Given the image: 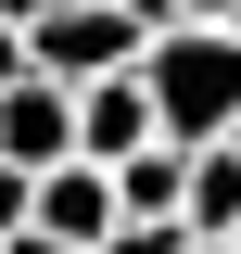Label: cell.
<instances>
[{"instance_id":"cell-2","label":"cell","mask_w":241,"mask_h":254,"mask_svg":"<svg viewBox=\"0 0 241 254\" xmlns=\"http://www.w3.org/2000/svg\"><path fill=\"white\" fill-rule=\"evenodd\" d=\"M152 38H165V13H152V0H63L51 26H38V76L102 89V76H140Z\"/></svg>"},{"instance_id":"cell-11","label":"cell","mask_w":241,"mask_h":254,"mask_svg":"<svg viewBox=\"0 0 241 254\" xmlns=\"http://www.w3.org/2000/svg\"><path fill=\"white\" fill-rule=\"evenodd\" d=\"M190 254H229V242H190Z\"/></svg>"},{"instance_id":"cell-8","label":"cell","mask_w":241,"mask_h":254,"mask_svg":"<svg viewBox=\"0 0 241 254\" xmlns=\"http://www.w3.org/2000/svg\"><path fill=\"white\" fill-rule=\"evenodd\" d=\"M102 254H190V229H178V216H127Z\"/></svg>"},{"instance_id":"cell-14","label":"cell","mask_w":241,"mask_h":254,"mask_svg":"<svg viewBox=\"0 0 241 254\" xmlns=\"http://www.w3.org/2000/svg\"><path fill=\"white\" fill-rule=\"evenodd\" d=\"M229 140H241V127H229Z\"/></svg>"},{"instance_id":"cell-9","label":"cell","mask_w":241,"mask_h":254,"mask_svg":"<svg viewBox=\"0 0 241 254\" xmlns=\"http://www.w3.org/2000/svg\"><path fill=\"white\" fill-rule=\"evenodd\" d=\"M165 26H241V0H165Z\"/></svg>"},{"instance_id":"cell-13","label":"cell","mask_w":241,"mask_h":254,"mask_svg":"<svg viewBox=\"0 0 241 254\" xmlns=\"http://www.w3.org/2000/svg\"><path fill=\"white\" fill-rule=\"evenodd\" d=\"M152 13H165V0H152Z\"/></svg>"},{"instance_id":"cell-6","label":"cell","mask_w":241,"mask_h":254,"mask_svg":"<svg viewBox=\"0 0 241 254\" xmlns=\"http://www.w3.org/2000/svg\"><path fill=\"white\" fill-rule=\"evenodd\" d=\"M115 190H127V216H178V229H190V140L127 153V165H115Z\"/></svg>"},{"instance_id":"cell-10","label":"cell","mask_w":241,"mask_h":254,"mask_svg":"<svg viewBox=\"0 0 241 254\" xmlns=\"http://www.w3.org/2000/svg\"><path fill=\"white\" fill-rule=\"evenodd\" d=\"M0 254H76V242H51V229H26V242H0Z\"/></svg>"},{"instance_id":"cell-3","label":"cell","mask_w":241,"mask_h":254,"mask_svg":"<svg viewBox=\"0 0 241 254\" xmlns=\"http://www.w3.org/2000/svg\"><path fill=\"white\" fill-rule=\"evenodd\" d=\"M0 153L38 165V178L76 165V89H63V76H13V89H0Z\"/></svg>"},{"instance_id":"cell-5","label":"cell","mask_w":241,"mask_h":254,"mask_svg":"<svg viewBox=\"0 0 241 254\" xmlns=\"http://www.w3.org/2000/svg\"><path fill=\"white\" fill-rule=\"evenodd\" d=\"M165 140V102H152V76H102V89H76V153L89 165H127Z\"/></svg>"},{"instance_id":"cell-4","label":"cell","mask_w":241,"mask_h":254,"mask_svg":"<svg viewBox=\"0 0 241 254\" xmlns=\"http://www.w3.org/2000/svg\"><path fill=\"white\" fill-rule=\"evenodd\" d=\"M38 229H51V242H76V254H102L127 229V190H115V165H51V178H38Z\"/></svg>"},{"instance_id":"cell-7","label":"cell","mask_w":241,"mask_h":254,"mask_svg":"<svg viewBox=\"0 0 241 254\" xmlns=\"http://www.w3.org/2000/svg\"><path fill=\"white\" fill-rule=\"evenodd\" d=\"M241 229V140H203L190 153V242H229Z\"/></svg>"},{"instance_id":"cell-12","label":"cell","mask_w":241,"mask_h":254,"mask_svg":"<svg viewBox=\"0 0 241 254\" xmlns=\"http://www.w3.org/2000/svg\"><path fill=\"white\" fill-rule=\"evenodd\" d=\"M229 254H241V229H229Z\"/></svg>"},{"instance_id":"cell-1","label":"cell","mask_w":241,"mask_h":254,"mask_svg":"<svg viewBox=\"0 0 241 254\" xmlns=\"http://www.w3.org/2000/svg\"><path fill=\"white\" fill-rule=\"evenodd\" d=\"M140 76L165 102V140H190V153L241 127V26H165Z\"/></svg>"}]
</instances>
